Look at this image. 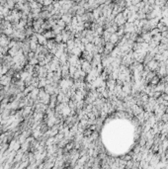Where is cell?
<instances>
[{"label": "cell", "instance_id": "277c9868", "mask_svg": "<svg viewBox=\"0 0 168 169\" xmlns=\"http://www.w3.org/2000/svg\"><path fill=\"white\" fill-rule=\"evenodd\" d=\"M72 18H73V16H72L71 14H69V13H66V14H64V15H62V16H61V20H62V21H63V22L66 25H69L70 23H71Z\"/></svg>", "mask_w": 168, "mask_h": 169}, {"label": "cell", "instance_id": "ba28073f", "mask_svg": "<svg viewBox=\"0 0 168 169\" xmlns=\"http://www.w3.org/2000/svg\"><path fill=\"white\" fill-rule=\"evenodd\" d=\"M150 34H151V36H156V35H158L160 34V30L159 29H157V28H154V29H152L151 31H150Z\"/></svg>", "mask_w": 168, "mask_h": 169}, {"label": "cell", "instance_id": "8992f818", "mask_svg": "<svg viewBox=\"0 0 168 169\" xmlns=\"http://www.w3.org/2000/svg\"><path fill=\"white\" fill-rule=\"evenodd\" d=\"M111 36H112V34H111V33H109L107 30H104V33H103V35H102V39L104 40L105 43H108V42L110 41Z\"/></svg>", "mask_w": 168, "mask_h": 169}, {"label": "cell", "instance_id": "6da1fadb", "mask_svg": "<svg viewBox=\"0 0 168 169\" xmlns=\"http://www.w3.org/2000/svg\"><path fill=\"white\" fill-rule=\"evenodd\" d=\"M144 66H146L149 71H154V72H156V70H157L158 67H159V62H157L156 60L152 59L151 61H149L147 64L144 65Z\"/></svg>", "mask_w": 168, "mask_h": 169}, {"label": "cell", "instance_id": "5b68a950", "mask_svg": "<svg viewBox=\"0 0 168 169\" xmlns=\"http://www.w3.org/2000/svg\"><path fill=\"white\" fill-rule=\"evenodd\" d=\"M120 40H121V38L117 35V33H116V34H113L112 36H111L109 42H110L111 44H113V45H116V44H118V43L120 42Z\"/></svg>", "mask_w": 168, "mask_h": 169}, {"label": "cell", "instance_id": "9c48e42d", "mask_svg": "<svg viewBox=\"0 0 168 169\" xmlns=\"http://www.w3.org/2000/svg\"><path fill=\"white\" fill-rule=\"evenodd\" d=\"M161 98H162L164 101H167V102H168V95H167V94H165V93H162V94H161Z\"/></svg>", "mask_w": 168, "mask_h": 169}, {"label": "cell", "instance_id": "52a82bcc", "mask_svg": "<svg viewBox=\"0 0 168 169\" xmlns=\"http://www.w3.org/2000/svg\"><path fill=\"white\" fill-rule=\"evenodd\" d=\"M159 82H160V78L157 76V75H155V76H154V77L151 79V81H150V83H149V84L152 85V86H156Z\"/></svg>", "mask_w": 168, "mask_h": 169}, {"label": "cell", "instance_id": "3957f363", "mask_svg": "<svg viewBox=\"0 0 168 169\" xmlns=\"http://www.w3.org/2000/svg\"><path fill=\"white\" fill-rule=\"evenodd\" d=\"M132 111H133V114L135 115V116H138L139 114H141V113L144 112V108L143 107H139V106H137V105H135V106H133L132 108Z\"/></svg>", "mask_w": 168, "mask_h": 169}, {"label": "cell", "instance_id": "7a4b0ae2", "mask_svg": "<svg viewBox=\"0 0 168 169\" xmlns=\"http://www.w3.org/2000/svg\"><path fill=\"white\" fill-rule=\"evenodd\" d=\"M141 38L144 39V43H146V44H149L150 43V41L152 40V36L151 34H150V32H144L141 33Z\"/></svg>", "mask_w": 168, "mask_h": 169}]
</instances>
